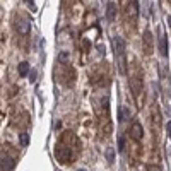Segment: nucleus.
<instances>
[{"label": "nucleus", "mask_w": 171, "mask_h": 171, "mask_svg": "<svg viewBox=\"0 0 171 171\" xmlns=\"http://www.w3.org/2000/svg\"><path fill=\"white\" fill-rule=\"evenodd\" d=\"M106 159H108V163H113L115 161V151H113V149H108V151H106Z\"/></svg>", "instance_id": "obj_11"}, {"label": "nucleus", "mask_w": 171, "mask_h": 171, "mask_svg": "<svg viewBox=\"0 0 171 171\" xmlns=\"http://www.w3.org/2000/svg\"><path fill=\"white\" fill-rule=\"evenodd\" d=\"M79 171H86V169H79Z\"/></svg>", "instance_id": "obj_19"}, {"label": "nucleus", "mask_w": 171, "mask_h": 171, "mask_svg": "<svg viewBox=\"0 0 171 171\" xmlns=\"http://www.w3.org/2000/svg\"><path fill=\"white\" fill-rule=\"evenodd\" d=\"M123 149H125V139H123V137H118V151L122 152Z\"/></svg>", "instance_id": "obj_13"}, {"label": "nucleus", "mask_w": 171, "mask_h": 171, "mask_svg": "<svg viewBox=\"0 0 171 171\" xmlns=\"http://www.w3.org/2000/svg\"><path fill=\"white\" fill-rule=\"evenodd\" d=\"M152 34H151V31H145L144 33V38H142V45H144V52H145V55H151L152 53Z\"/></svg>", "instance_id": "obj_4"}, {"label": "nucleus", "mask_w": 171, "mask_h": 171, "mask_svg": "<svg viewBox=\"0 0 171 171\" xmlns=\"http://www.w3.org/2000/svg\"><path fill=\"white\" fill-rule=\"evenodd\" d=\"M19 140H21V145H24V147H26V145L29 144V135H28V133H21Z\"/></svg>", "instance_id": "obj_10"}, {"label": "nucleus", "mask_w": 171, "mask_h": 171, "mask_svg": "<svg viewBox=\"0 0 171 171\" xmlns=\"http://www.w3.org/2000/svg\"><path fill=\"white\" fill-rule=\"evenodd\" d=\"M16 29L21 33V34H28L29 29H31V24H29L28 21H19V23L16 24Z\"/></svg>", "instance_id": "obj_7"}, {"label": "nucleus", "mask_w": 171, "mask_h": 171, "mask_svg": "<svg viewBox=\"0 0 171 171\" xmlns=\"http://www.w3.org/2000/svg\"><path fill=\"white\" fill-rule=\"evenodd\" d=\"M26 3H28L29 7H31L33 10H36V5H34V2H33V0H26Z\"/></svg>", "instance_id": "obj_17"}, {"label": "nucleus", "mask_w": 171, "mask_h": 171, "mask_svg": "<svg viewBox=\"0 0 171 171\" xmlns=\"http://www.w3.org/2000/svg\"><path fill=\"white\" fill-rule=\"evenodd\" d=\"M58 60H60V62H67L68 60V53L67 52H62L60 57H58Z\"/></svg>", "instance_id": "obj_14"}, {"label": "nucleus", "mask_w": 171, "mask_h": 171, "mask_svg": "<svg viewBox=\"0 0 171 171\" xmlns=\"http://www.w3.org/2000/svg\"><path fill=\"white\" fill-rule=\"evenodd\" d=\"M168 135L171 137V122H168Z\"/></svg>", "instance_id": "obj_18"}, {"label": "nucleus", "mask_w": 171, "mask_h": 171, "mask_svg": "<svg viewBox=\"0 0 171 171\" xmlns=\"http://www.w3.org/2000/svg\"><path fill=\"white\" fill-rule=\"evenodd\" d=\"M2 164H5L7 169H12V168H14V161H12V159H3Z\"/></svg>", "instance_id": "obj_12"}, {"label": "nucleus", "mask_w": 171, "mask_h": 171, "mask_svg": "<svg viewBox=\"0 0 171 171\" xmlns=\"http://www.w3.org/2000/svg\"><path fill=\"white\" fill-rule=\"evenodd\" d=\"M159 52H161L163 57H168V38L164 34L159 38Z\"/></svg>", "instance_id": "obj_6"}, {"label": "nucleus", "mask_w": 171, "mask_h": 171, "mask_svg": "<svg viewBox=\"0 0 171 171\" xmlns=\"http://www.w3.org/2000/svg\"><path fill=\"white\" fill-rule=\"evenodd\" d=\"M147 171H161L158 164H147Z\"/></svg>", "instance_id": "obj_15"}, {"label": "nucleus", "mask_w": 171, "mask_h": 171, "mask_svg": "<svg viewBox=\"0 0 171 171\" xmlns=\"http://www.w3.org/2000/svg\"><path fill=\"white\" fill-rule=\"evenodd\" d=\"M130 87H132V93H133V96H139V93L142 91V81H140L139 77H132L130 79Z\"/></svg>", "instance_id": "obj_5"}, {"label": "nucleus", "mask_w": 171, "mask_h": 171, "mask_svg": "<svg viewBox=\"0 0 171 171\" xmlns=\"http://www.w3.org/2000/svg\"><path fill=\"white\" fill-rule=\"evenodd\" d=\"M122 5H123V12H125L127 17L130 19H135L139 16V2L137 0H122Z\"/></svg>", "instance_id": "obj_2"}, {"label": "nucleus", "mask_w": 171, "mask_h": 171, "mask_svg": "<svg viewBox=\"0 0 171 171\" xmlns=\"http://www.w3.org/2000/svg\"><path fill=\"white\" fill-rule=\"evenodd\" d=\"M113 50H115V55L118 58V68H120V74L125 75V41L122 38H115L113 39Z\"/></svg>", "instance_id": "obj_1"}, {"label": "nucleus", "mask_w": 171, "mask_h": 171, "mask_svg": "<svg viewBox=\"0 0 171 171\" xmlns=\"http://www.w3.org/2000/svg\"><path fill=\"white\" fill-rule=\"evenodd\" d=\"M130 135H132V139L133 140H142V137H144V130H142V127H140V123H132V127H130Z\"/></svg>", "instance_id": "obj_3"}, {"label": "nucleus", "mask_w": 171, "mask_h": 171, "mask_svg": "<svg viewBox=\"0 0 171 171\" xmlns=\"http://www.w3.org/2000/svg\"><path fill=\"white\" fill-rule=\"evenodd\" d=\"M29 77H31V79H29V81H31V82H34V81H36V79H34V77H36V70H31V74H29Z\"/></svg>", "instance_id": "obj_16"}, {"label": "nucleus", "mask_w": 171, "mask_h": 171, "mask_svg": "<svg viewBox=\"0 0 171 171\" xmlns=\"http://www.w3.org/2000/svg\"><path fill=\"white\" fill-rule=\"evenodd\" d=\"M115 17H116V5L113 2H110L108 7H106V19L108 21H115Z\"/></svg>", "instance_id": "obj_8"}, {"label": "nucleus", "mask_w": 171, "mask_h": 171, "mask_svg": "<svg viewBox=\"0 0 171 171\" xmlns=\"http://www.w3.org/2000/svg\"><path fill=\"white\" fill-rule=\"evenodd\" d=\"M29 63L28 62H23V63H19V75L21 77H26V75L29 74Z\"/></svg>", "instance_id": "obj_9"}]
</instances>
